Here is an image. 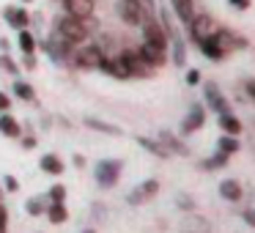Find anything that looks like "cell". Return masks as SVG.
Listing matches in <instances>:
<instances>
[{"mask_svg": "<svg viewBox=\"0 0 255 233\" xmlns=\"http://www.w3.org/2000/svg\"><path fill=\"white\" fill-rule=\"evenodd\" d=\"M55 33L63 36L66 41H72V44L77 47L91 36V22L88 19H80V17H72V14H63V17L55 22Z\"/></svg>", "mask_w": 255, "mask_h": 233, "instance_id": "cell-1", "label": "cell"}, {"mask_svg": "<svg viewBox=\"0 0 255 233\" xmlns=\"http://www.w3.org/2000/svg\"><path fill=\"white\" fill-rule=\"evenodd\" d=\"M121 170H124V162L121 159H102L99 165L94 167V178L102 189H110L118 184L121 178Z\"/></svg>", "mask_w": 255, "mask_h": 233, "instance_id": "cell-2", "label": "cell"}, {"mask_svg": "<svg viewBox=\"0 0 255 233\" xmlns=\"http://www.w3.org/2000/svg\"><path fill=\"white\" fill-rule=\"evenodd\" d=\"M74 66L77 69H85V72H94V69H102V61H105V52H102V47H83L80 52H74L72 55Z\"/></svg>", "mask_w": 255, "mask_h": 233, "instance_id": "cell-3", "label": "cell"}, {"mask_svg": "<svg viewBox=\"0 0 255 233\" xmlns=\"http://www.w3.org/2000/svg\"><path fill=\"white\" fill-rule=\"evenodd\" d=\"M41 47H44V52H50L52 61H58V63L69 61V58L74 55V44H72V41H66L63 36H58V33H52V39H47Z\"/></svg>", "mask_w": 255, "mask_h": 233, "instance_id": "cell-4", "label": "cell"}, {"mask_svg": "<svg viewBox=\"0 0 255 233\" xmlns=\"http://www.w3.org/2000/svg\"><path fill=\"white\" fill-rule=\"evenodd\" d=\"M118 14H121V19L127 25H132V28H137V25H143L145 19H148L145 8L140 6L137 0H121V3H118Z\"/></svg>", "mask_w": 255, "mask_h": 233, "instance_id": "cell-5", "label": "cell"}, {"mask_svg": "<svg viewBox=\"0 0 255 233\" xmlns=\"http://www.w3.org/2000/svg\"><path fill=\"white\" fill-rule=\"evenodd\" d=\"M167 39H170V33L165 30V25H159L154 17H148L143 22V41H148V44H156L165 50L167 47Z\"/></svg>", "mask_w": 255, "mask_h": 233, "instance_id": "cell-6", "label": "cell"}, {"mask_svg": "<svg viewBox=\"0 0 255 233\" xmlns=\"http://www.w3.org/2000/svg\"><path fill=\"white\" fill-rule=\"evenodd\" d=\"M121 58L127 61L129 72H132V77H151V72H154V66H151L148 61H145L143 55H140L137 50H124Z\"/></svg>", "mask_w": 255, "mask_h": 233, "instance_id": "cell-7", "label": "cell"}, {"mask_svg": "<svg viewBox=\"0 0 255 233\" xmlns=\"http://www.w3.org/2000/svg\"><path fill=\"white\" fill-rule=\"evenodd\" d=\"M102 72L110 74V77H116V80H129L132 77L127 61H124L121 55H105V61H102Z\"/></svg>", "mask_w": 255, "mask_h": 233, "instance_id": "cell-8", "label": "cell"}, {"mask_svg": "<svg viewBox=\"0 0 255 233\" xmlns=\"http://www.w3.org/2000/svg\"><path fill=\"white\" fill-rule=\"evenodd\" d=\"M156 192H159V181H156V178H148V181H143L134 192L127 195V203L129 206H140V203H145V200H151Z\"/></svg>", "mask_w": 255, "mask_h": 233, "instance_id": "cell-9", "label": "cell"}, {"mask_svg": "<svg viewBox=\"0 0 255 233\" xmlns=\"http://www.w3.org/2000/svg\"><path fill=\"white\" fill-rule=\"evenodd\" d=\"M189 30H192V39L200 41V39H209V36L217 30V25H214V19H211L209 14H195L192 22H189Z\"/></svg>", "mask_w": 255, "mask_h": 233, "instance_id": "cell-10", "label": "cell"}, {"mask_svg": "<svg viewBox=\"0 0 255 233\" xmlns=\"http://www.w3.org/2000/svg\"><path fill=\"white\" fill-rule=\"evenodd\" d=\"M203 123H206L203 105H192V107H189V113H187V118H184V123H181V132L184 134H192V132H198V129H203Z\"/></svg>", "mask_w": 255, "mask_h": 233, "instance_id": "cell-11", "label": "cell"}, {"mask_svg": "<svg viewBox=\"0 0 255 233\" xmlns=\"http://www.w3.org/2000/svg\"><path fill=\"white\" fill-rule=\"evenodd\" d=\"M3 19H6L14 30H25L30 25V14L25 11V8H19V6H6L3 8Z\"/></svg>", "mask_w": 255, "mask_h": 233, "instance_id": "cell-12", "label": "cell"}, {"mask_svg": "<svg viewBox=\"0 0 255 233\" xmlns=\"http://www.w3.org/2000/svg\"><path fill=\"white\" fill-rule=\"evenodd\" d=\"M203 94H206V102H209V107H211L214 113H231V107H228V99L220 94L217 83H206V85H203Z\"/></svg>", "mask_w": 255, "mask_h": 233, "instance_id": "cell-13", "label": "cell"}, {"mask_svg": "<svg viewBox=\"0 0 255 233\" xmlns=\"http://www.w3.org/2000/svg\"><path fill=\"white\" fill-rule=\"evenodd\" d=\"M137 52H140V55H143L154 69H159V66H165V63H167L165 50H162V47H156V44H148V41H143V44L137 47Z\"/></svg>", "mask_w": 255, "mask_h": 233, "instance_id": "cell-14", "label": "cell"}, {"mask_svg": "<svg viewBox=\"0 0 255 233\" xmlns=\"http://www.w3.org/2000/svg\"><path fill=\"white\" fill-rule=\"evenodd\" d=\"M63 8H66V14L80 19L94 17V0H63Z\"/></svg>", "mask_w": 255, "mask_h": 233, "instance_id": "cell-15", "label": "cell"}, {"mask_svg": "<svg viewBox=\"0 0 255 233\" xmlns=\"http://www.w3.org/2000/svg\"><path fill=\"white\" fill-rule=\"evenodd\" d=\"M44 214H47V220H50L52 225H63V222L69 220V209H66V203H63V200H50Z\"/></svg>", "mask_w": 255, "mask_h": 233, "instance_id": "cell-16", "label": "cell"}, {"mask_svg": "<svg viewBox=\"0 0 255 233\" xmlns=\"http://www.w3.org/2000/svg\"><path fill=\"white\" fill-rule=\"evenodd\" d=\"M0 132L6 134V137H22V126L14 116L8 113H0Z\"/></svg>", "mask_w": 255, "mask_h": 233, "instance_id": "cell-17", "label": "cell"}, {"mask_svg": "<svg viewBox=\"0 0 255 233\" xmlns=\"http://www.w3.org/2000/svg\"><path fill=\"white\" fill-rule=\"evenodd\" d=\"M220 195L225 200H231V203H236V200H242V184L236 181V178H225V181L220 184Z\"/></svg>", "mask_w": 255, "mask_h": 233, "instance_id": "cell-18", "label": "cell"}, {"mask_svg": "<svg viewBox=\"0 0 255 233\" xmlns=\"http://www.w3.org/2000/svg\"><path fill=\"white\" fill-rule=\"evenodd\" d=\"M159 143L165 145L167 151H173V154H178V156H187L189 154V148L181 143V140L176 137V134H170V132H159Z\"/></svg>", "mask_w": 255, "mask_h": 233, "instance_id": "cell-19", "label": "cell"}, {"mask_svg": "<svg viewBox=\"0 0 255 233\" xmlns=\"http://www.w3.org/2000/svg\"><path fill=\"white\" fill-rule=\"evenodd\" d=\"M39 165H41V170L50 173V176H61V173L66 170V165L61 162V156H55V154H44L39 159Z\"/></svg>", "mask_w": 255, "mask_h": 233, "instance_id": "cell-20", "label": "cell"}, {"mask_svg": "<svg viewBox=\"0 0 255 233\" xmlns=\"http://www.w3.org/2000/svg\"><path fill=\"white\" fill-rule=\"evenodd\" d=\"M173 3V11H176V17L181 19V22H192V17H195V3L192 0H170Z\"/></svg>", "mask_w": 255, "mask_h": 233, "instance_id": "cell-21", "label": "cell"}, {"mask_svg": "<svg viewBox=\"0 0 255 233\" xmlns=\"http://www.w3.org/2000/svg\"><path fill=\"white\" fill-rule=\"evenodd\" d=\"M137 143H140V148H145L148 154L159 156V159H165V156H170V151H167L165 145L159 143V140H151V137H137Z\"/></svg>", "mask_w": 255, "mask_h": 233, "instance_id": "cell-22", "label": "cell"}, {"mask_svg": "<svg viewBox=\"0 0 255 233\" xmlns=\"http://www.w3.org/2000/svg\"><path fill=\"white\" fill-rule=\"evenodd\" d=\"M47 203H50V198H47V195H33V198L25 203V211H28L30 217H41L47 211Z\"/></svg>", "mask_w": 255, "mask_h": 233, "instance_id": "cell-23", "label": "cell"}, {"mask_svg": "<svg viewBox=\"0 0 255 233\" xmlns=\"http://www.w3.org/2000/svg\"><path fill=\"white\" fill-rule=\"evenodd\" d=\"M220 129L225 134H242V121L231 113H220Z\"/></svg>", "mask_w": 255, "mask_h": 233, "instance_id": "cell-24", "label": "cell"}, {"mask_svg": "<svg viewBox=\"0 0 255 233\" xmlns=\"http://www.w3.org/2000/svg\"><path fill=\"white\" fill-rule=\"evenodd\" d=\"M198 47H200V52H203V55L209 58V61H222V58H225V52H222L220 47H217L214 41H211V36H209V39H200V41H198Z\"/></svg>", "mask_w": 255, "mask_h": 233, "instance_id": "cell-25", "label": "cell"}, {"mask_svg": "<svg viewBox=\"0 0 255 233\" xmlns=\"http://www.w3.org/2000/svg\"><path fill=\"white\" fill-rule=\"evenodd\" d=\"M85 126L96 129V132H102V134H113V137L121 134V129H118L116 123H105V121H99V118H85Z\"/></svg>", "mask_w": 255, "mask_h": 233, "instance_id": "cell-26", "label": "cell"}, {"mask_svg": "<svg viewBox=\"0 0 255 233\" xmlns=\"http://www.w3.org/2000/svg\"><path fill=\"white\" fill-rule=\"evenodd\" d=\"M14 96L22 102H36V91L30 83H25V80H14Z\"/></svg>", "mask_w": 255, "mask_h": 233, "instance_id": "cell-27", "label": "cell"}, {"mask_svg": "<svg viewBox=\"0 0 255 233\" xmlns=\"http://www.w3.org/2000/svg\"><path fill=\"white\" fill-rule=\"evenodd\" d=\"M17 41H19V50H22L25 55H33V52H36V39H33V33H30L28 28L19 30V39Z\"/></svg>", "mask_w": 255, "mask_h": 233, "instance_id": "cell-28", "label": "cell"}, {"mask_svg": "<svg viewBox=\"0 0 255 233\" xmlns=\"http://www.w3.org/2000/svg\"><path fill=\"white\" fill-rule=\"evenodd\" d=\"M211 41H214V44L220 47L222 52L233 50V36L228 33V30H214V33H211Z\"/></svg>", "mask_w": 255, "mask_h": 233, "instance_id": "cell-29", "label": "cell"}, {"mask_svg": "<svg viewBox=\"0 0 255 233\" xmlns=\"http://www.w3.org/2000/svg\"><path fill=\"white\" fill-rule=\"evenodd\" d=\"M231 159V154H225V151H217L214 156H211V159H206L203 162V167L206 170H217V167H225V162Z\"/></svg>", "mask_w": 255, "mask_h": 233, "instance_id": "cell-30", "label": "cell"}, {"mask_svg": "<svg viewBox=\"0 0 255 233\" xmlns=\"http://www.w3.org/2000/svg\"><path fill=\"white\" fill-rule=\"evenodd\" d=\"M173 63H176V66H184V63H187V47H184L181 39L173 41Z\"/></svg>", "mask_w": 255, "mask_h": 233, "instance_id": "cell-31", "label": "cell"}, {"mask_svg": "<svg viewBox=\"0 0 255 233\" xmlns=\"http://www.w3.org/2000/svg\"><path fill=\"white\" fill-rule=\"evenodd\" d=\"M220 151H225V154H236L239 151L236 134H225V137H220Z\"/></svg>", "mask_w": 255, "mask_h": 233, "instance_id": "cell-32", "label": "cell"}, {"mask_svg": "<svg viewBox=\"0 0 255 233\" xmlns=\"http://www.w3.org/2000/svg\"><path fill=\"white\" fill-rule=\"evenodd\" d=\"M0 66H3V72L11 74V77H17V74H19V66H17V63H14L8 55H0Z\"/></svg>", "mask_w": 255, "mask_h": 233, "instance_id": "cell-33", "label": "cell"}, {"mask_svg": "<svg viewBox=\"0 0 255 233\" xmlns=\"http://www.w3.org/2000/svg\"><path fill=\"white\" fill-rule=\"evenodd\" d=\"M47 198L50 200H66V187H63V184H52L50 192H47Z\"/></svg>", "mask_w": 255, "mask_h": 233, "instance_id": "cell-34", "label": "cell"}, {"mask_svg": "<svg viewBox=\"0 0 255 233\" xmlns=\"http://www.w3.org/2000/svg\"><path fill=\"white\" fill-rule=\"evenodd\" d=\"M3 184H6L8 192H17V189H19V181H17L14 176H6V178H3Z\"/></svg>", "mask_w": 255, "mask_h": 233, "instance_id": "cell-35", "label": "cell"}, {"mask_svg": "<svg viewBox=\"0 0 255 233\" xmlns=\"http://www.w3.org/2000/svg\"><path fill=\"white\" fill-rule=\"evenodd\" d=\"M140 6L145 8V14H148V17H154V11H156V6H154V0H137Z\"/></svg>", "mask_w": 255, "mask_h": 233, "instance_id": "cell-36", "label": "cell"}, {"mask_svg": "<svg viewBox=\"0 0 255 233\" xmlns=\"http://www.w3.org/2000/svg\"><path fill=\"white\" fill-rule=\"evenodd\" d=\"M187 83L189 85H198L200 83V72H198V69H189V72H187Z\"/></svg>", "mask_w": 255, "mask_h": 233, "instance_id": "cell-37", "label": "cell"}, {"mask_svg": "<svg viewBox=\"0 0 255 233\" xmlns=\"http://www.w3.org/2000/svg\"><path fill=\"white\" fill-rule=\"evenodd\" d=\"M242 217H244V222H247L250 228H255V209H244Z\"/></svg>", "mask_w": 255, "mask_h": 233, "instance_id": "cell-38", "label": "cell"}, {"mask_svg": "<svg viewBox=\"0 0 255 233\" xmlns=\"http://www.w3.org/2000/svg\"><path fill=\"white\" fill-rule=\"evenodd\" d=\"M6 225H8V209L0 206V231H6Z\"/></svg>", "mask_w": 255, "mask_h": 233, "instance_id": "cell-39", "label": "cell"}, {"mask_svg": "<svg viewBox=\"0 0 255 233\" xmlns=\"http://www.w3.org/2000/svg\"><path fill=\"white\" fill-rule=\"evenodd\" d=\"M8 107H11V99H8V96L3 94V91H0V113H6Z\"/></svg>", "mask_w": 255, "mask_h": 233, "instance_id": "cell-40", "label": "cell"}, {"mask_svg": "<svg viewBox=\"0 0 255 233\" xmlns=\"http://www.w3.org/2000/svg\"><path fill=\"white\" fill-rule=\"evenodd\" d=\"M36 145H39V143H36V137H22V148H36Z\"/></svg>", "mask_w": 255, "mask_h": 233, "instance_id": "cell-41", "label": "cell"}, {"mask_svg": "<svg viewBox=\"0 0 255 233\" xmlns=\"http://www.w3.org/2000/svg\"><path fill=\"white\" fill-rule=\"evenodd\" d=\"M178 206H181L184 211H189V209H192V200H189V198H184V195H181V198H178Z\"/></svg>", "mask_w": 255, "mask_h": 233, "instance_id": "cell-42", "label": "cell"}, {"mask_svg": "<svg viewBox=\"0 0 255 233\" xmlns=\"http://www.w3.org/2000/svg\"><path fill=\"white\" fill-rule=\"evenodd\" d=\"M231 6H236V8H250V0H231Z\"/></svg>", "mask_w": 255, "mask_h": 233, "instance_id": "cell-43", "label": "cell"}, {"mask_svg": "<svg viewBox=\"0 0 255 233\" xmlns=\"http://www.w3.org/2000/svg\"><path fill=\"white\" fill-rule=\"evenodd\" d=\"M25 66H28V69H36V58H33V55H25Z\"/></svg>", "mask_w": 255, "mask_h": 233, "instance_id": "cell-44", "label": "cell"}, {"mask_svg": "<svg viewBox=\"0 0 255 233\" xmlns=\"http://www.w3.org/2000/svg\"><path fill=\"white\" fill-rule=\"evenodd\" d=\"M74 165H77V167H85V156H83V154H74Z\"/></svg>", "mask_w": 255, "mask_h": 233, "instance_id": "cell-45", "label": "cell"}, {"mask_svg": "<svg viewBox=\"0 0 255 233\" xmlns=\"http://www.w3.org/2000/svg\"><path fill=\"white\" fill-rule=\"evenodd\" d=\"M247 94L255 99V80H250V83H247Z\"/></svg>", "mask_w": 255, "mask_h": 233, "instance_id": "cell-46", "label": "cell"}, {"mask_svg": "<svg viewBox=\"0 0 255 233\" xmlns=\"http://www.w3.org/2000/svg\"><path fill=\"white\" fill-rule=\"evenodd\" d=\"M83 233H96V231H94V228H88V231H83Z\"/></svg>", "mask_w": 255, "mask_h": 233, "instance_id": "cell-47", "label": "cell"}, {"mask_svg": "<svg viewBox=\"0 0 255 233\" xmlns=\"http://www.w3.org/2000/svg\"><path fill=\"white\" fill-rule=\"evenodd\" d=\"M0 198H3V189H0Z\"/></svg>", "mask_w": 255, "mask_h": 233, "instance_id": "cell-48", "label": "cell"}, {"mask_svg": "<svg viewBox=\"0 0 255 233\" xmlns=\"http://www.w3.org/2000/svg\"><path fill=\"white\" fill-rule=\"evenodd\" d=\"M22 3H30V0H22Z\"/></svg>", "mask_w": 255, "mask_h": 233, "instance_id": "cell-49", "label": "cell"}, {"mask_svg": "<svg viewBox=\"0 0 255 233\" xmlns=\"http://www.w3.org/2000/svg\"><path fill=\"white\" fill-rule=\"evenodd\" d=\"M0 233H6V231H0Z\"/></svg>", "mask_w": 255, "mask_h": 233, "instance_id": "cell-50", "label": "cell"}]
</instances>
